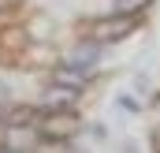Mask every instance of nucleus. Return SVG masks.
Here are the masks:
<instances>
[{"label": "nucleus", "instance_id": "1", "mask_svg": "<svg viewBox=\"0 0 160 153\" xmlns=\"http://www.w3.org/2000/svg\"><path fill=\"white\" fill-rule=\"evenodd\" d=\"M138 30V15H104V19H93L86 26V34L93 45H108V41H123Z\"/></svg>", "mask_w": 160, "mask_h": 153}, {"label": "nucleus", "instance_id": "2", "mask_svg": "<svg viewBox=\"0 0 160 153\" xmlns=\"http://www.w3.org/2000/svg\"><path fill=\"white\" fill-rule=\"evenodd\" d=\"M38 135L48 142H71L78 135V116L75 112H52L38 123Z\"/></svg>", "mask_w": 160, "mask_h": 153}, {"label": "nucleus", "instance_id": "3", "mask_svg": "<svg viewBox=\"0 0 160 153\" xmlns=\"http://www.w3.org/2000/svg\"><path fill=\"white\" fill-rule=\"evenodd\" d=\"M38 138H41V135H38L34 123H8L4 135H0V150H4V153H30Z\"/></svg>", "mask_w": 160, "mask_h": 153}, {"label": "nucleus", "instance_id": "4", "mask_svg": "<svg viewBox=\"0 0 160 153\" xmlns=\"http://www.w3.org/2000/svg\"><path fill=\"white\" fill-rule=\"evenodd\" d=\"M75 101H78V90H67V86H48L45 90V97H41V105L45 108H52V112H75Z\"/></svg>", "mask_w": 160, "mask_h": 153}, {"label": "nucleus", "instance_id": "5", "mask_svg": "<svg viewBox=\"0 0 160 153\" xmlns=\"http://www.w3.org/2000/svg\"><path fill=\"white\" fill-rule=\"evenodd\" d=\"M97 52H101V49H97L93 41H86V45H78V49H75L63 64H71V67H75V71H82V75H93V67H97Z\"/></svg>", "mask_w": 160, "mask_h": 153}, {"label": "nucleus", "instance_id": "6", "mask_svg": "<svg viewBox=\"0 0 160 153\" xmlns=\"http://www.w3.org/2000/svg\"><path fill=\"white\" fill-rule=\"evenodd\" d=\"M52 82H56V86H67V90H78V93H82V86L89 82V75H82V71H75L71 64H60V67L52 71Z\"/></svg>", "mask_w": 160, "mask_h": 153}, {"label": "nucleus", "instance_id": "7", "mask_svg": "<svg viewBox=\"0 0 160 153\" xmlns=\"http://www.w3.org/2000/svg\"><path fill=\"white\" fill-rule=\"evenodd\" d=\"M149 0H116L112 15H138V8H145Z\"/></svg>", "mask_w": 160, "mask_h": 153}, {"label": "nucleus", "instance_id": "8", "mask_svg": "<svg viewBox=\"0 0 160 153\" xmlns=\"http://www.w3.org/2000/svg\"><path fill=\"white\" fill-rule=\"evenodd\" d=\"M149 142H153V150L160 153V127H153V138H149Z\"/></svg>", "mask_w": 160, "mask_h": 153}]
</instances>
